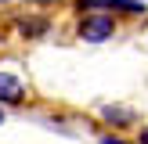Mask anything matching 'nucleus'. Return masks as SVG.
I'll list each match as a JSON object with an SVG mask.
<instances>
[{
  "label": "nucleus",
  "instance_id": "39448f33",
  "mask_svg": "<svg viewBox=\"0 0 148 144\" xmlns=\"http://www.w3.org/2000/svg\"><path fill=\"white\" fill-rule=\"evenodd\" d=\"M22 33H25V36H40V33H47V22H43V18H36V22H22Z\"/></svg>",
  "mask_w": 148,
  "mask_h": 144
},
{
  "label": "nucleus",
  "instance_id": "f257e3e1",
  "mask_svg": "<svg viewBox=\"0 0 148 144\" xmlns=\"http://www.w3.org/2000/svg\"><path fill=\"white\" fill-rule=\"evenodd\" d=\"M112 33H116V22L108 14H87L79 22V40H87V43H105V40H112Z\"/></svg>",
  "mask_w": 148,
  "mask_h": 144
},
{
  "label": "nucleus",
  "instance_id": "423d86ee",
  "mask_svg": "<svg viewBox=\"0 0 148 144\" xmlns=\"http://www.w3.org/2000/svg\"><path fill=\"white\" fill-rule=\"evenodd\" d=\"M137 144H148V126L141 130V133H137Z\"/></svg>",
  "mask_w": 148,
  "mask_h": 144
},
{
  "label": "nucleus",
  "instance_id": "7ed1b4c3",
  "mask_svg": "<svg viewBox=\"0 0 148 144\" xmlns=\"http://www.w3.org/2000/svg\"><path fill=\"white\" fill-rule=\"evenodd\" d=\"M22 97H25V83H22L18 76H11V72H0V101L18 105Z\"/></svg>",
  "mask_w": 148,
  "mask_h": 144
},
{
  "label": "nucleus",
  "instance_id": "6e6552de",
  "mask_svg": "<svg viewBox=\"0 0 148 144\" xmlns=\"http://www.w3.org/2000/svg\"><path fill=\"white\" fill-rule=\"evenodd\" d=\"M0 122H4V112H0Z\"/></svg>",
  "mask_w": 148,
  "mask_h": 144
},
{
  "label": "nucleus",
  "instance_id": "0eeeda50",
  "mask_svg": "<svg viewBox=\"0 0 148 144\" xmlns=\"http://www.w3.org/2000/svg\"><path fill=\"white\" fill-rule=\"evenodd\" d=\"M101 144H123V141H119V137H105Z\"/></svg>",
  "mask_w": 148,
  "mask_h": 144
},
{
  "label": "nucleus",
  "instance_id": "20e7f679",
  "mask_svg": "<svg viewBox=\"0 0 148 144\" xmlns=\"http://www.w3.org/2000/svg\"><path fill=\"white\" fill-rule=\"evenodd\" d=\"M101 115H105V122H116V126H127V122H134V112H130V108H112V105H108Z\"/></svg>",
  "mask_w": 148,
  "mask_h": 144
},
{
  "label": "nucleus",
  "instance_id": "f03ea898",
  "mask_svg": "<svg viewBox=\"0 0 148 144\" xmlns=\"http://www.w3.org/2000/svg\"><path fill=\"white\" fill-rule=\"evenodd\" d=\"M79 7H101V11H127V14H145V0H79Z\"/></svg>",
  "mask_w": 148,
  "mask_h": 144
},
{
  "label": "nucleus",
  "instance_id": "1a4fd4ad",
  "mask_svg": "<svg viewBox=\"0 0 148 144\" xmlns=\"http://www.w3.org/2000/svg\"><path fill=\"white\" fill-rule=\"evenodd\" d=\"M0 4H4V0H0Z\"/></svg>",
  "mask_w": 148,
  "mask_h": 144
}]
</instances>
